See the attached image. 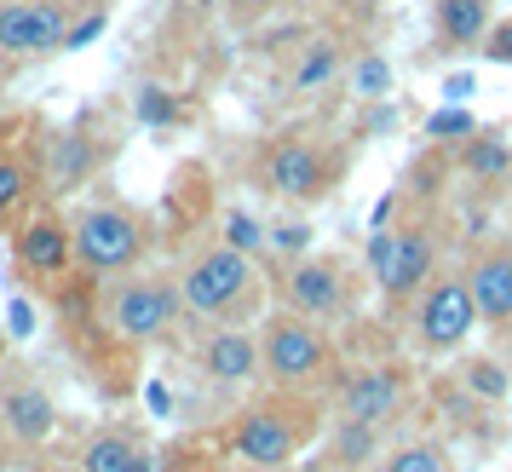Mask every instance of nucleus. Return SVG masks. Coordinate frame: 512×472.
Masks as SVG:
<instances>
[{
	"mask_svg": "<svg viewBox=\"0 0 512 472\" xmlns=\"http://www.w3.org/2000/svg\"><path fill=\"white\" fill-rule=\"evenodd\" d=\"M277 294H282V311L311 317V323H334V317H346V306H351L346 265L328 260V254H305V260L282 265Z\"/></svg>",
	"mask_w": 512,
	"mask_h": 472,
	"instance_id": "nucleus-8",
	"label": "nucleus"
},
{
	"mask_svg": "<svg viewBox=\"0 0 512 472\" xmlns=\"http://www.w3.org/2000/svg\"><path fill=\"white\" fill-rule=\"evenodd\" d=\"M173 472H225V467H213V461H185V467H173Z\"/></svg>",
	"mask_w": 512,
	"mask_h": 472,
	"instance_id": "nucleus-38",
	"label": "nucleus"
},
{
	"mask_svg": "<svg viewBox=\"0 0 512 472\" xmlns=\"http://www.w3.org/2000/svg\"><path fill=\"white\" fill-rule=\"evenodd\" d=\"M70 6L64 0H6L0 6V52L6 58H47L64 52L70 35Z\"/></svg>",
	"mask_w": 512,
	"mask_h": 472,
	"instance_id": "nucleus-10",
	"label": "nucleus"
},
{
	"mask_svg": "<svg viewBox=\"0 0 512 472\" xmlns=\"http://www.w3.org/2000/svg\"><path fill=\"white\" fill-rule=\"evenodd\" d=\"M466 288H472V306L484 317V329L507 334L512 329V242L478 248L472 265H466Z\"/></svg>",
	"mask_w": 512,
	"mask_h": 472,
	"instance_id": "nucleus-12",
	"label": "nucleus"
},
{
	"mask_svg": "<svg viewBox=\"0 0 512 472\" xmlns=\"http://www.w3.org/2000/svg\"><path fill=\"white\" fill-rule=\"evenodd\" d=\"M340 75H346V47L323 35V41H311V47L294 58V70H288V87H294L300 98H311V93H323V87H334Z\"/></svg>",
	"mask_w": 512,
	"mask_h": 472,
	"instance_id": "nucleus-18",
	"label": "nucleus"
},
{
	"mask_svg": "<svg viewBox=\"0 0 512 472\" xmlns=\"http://www.w3.org/2000/svg\"><path fill=\"white\" fill-rule=\"evenodd\" d=\"M133 121L139 127H150V133H162V127H179L185 121V104H179V93H167V87H139L133 93Z\"/></svg>",
	"mask_w": 512,
	"mask_h": 472,
	"instance_id": "nucleus-24",
	"label": "nucleus"
},
{
	"mask_svg": "<svg viewBox=\"0 0 512 472\" xmlns=\"http://www.w3.org/2000/svg\"><path fill=\"white\" fill-rule=\"evenodd\" d=\"M478 329H484V317H478V306H472L466 271L432 277V288L415 300V346H420V352L449 357V352H461Z\"/></svg>",
	"mask_w": 512,
	"mask_h": 472,
	"instance_id": "nucleus-4",
	"label": "nucleus"
},
{
	"mask_svg": "<svg viewBox=\"0 0 512 472\" xmlns=\"http://www.w3.org/2000/svg\"><path fill=\"white\" fill-rule=\"evenodd\" d=\"M24 202H29V162L12 144H0V231L24 213Z\"/></svg>",
	"mask_w": 512,
	"mask_h": 472,
	"instance_id": "nucleus-21",
	"label": "nucleus"
},
{
	"mask_svg": "<svg viewBox=\"0 0 512 472\" xmlns=\"http://www.w3.org/2000/svg\"><path fill=\"white\" fill-rule=\"evenodd\" d=\"M392 208H397V190H386V196L374 202V219H369V231H380V225H392Z\"/></svg>",
	"mask_w": 512,
	"mask_h": 472,
	"instance_id": "nucleus-36",
	"label": "nucleus"
},
{
	"mask_svg": "<svg viewBox=\"0 0 512 472\" xmlns=\"http://www.w3.org/2000/svg\"><path fill=\"white\" fill-rule=\"evenodd\" d=\"M133 472H173V467H167V455H162V449H139Z\"/></svg>",
	"mask_w": 512,
	"mask_h": 472,
	"instance_id": "nucleus-35",
	"label": "nucleus"
},
{
	"mask_svg": "<svg viewBox=\"0 0 512 472\" xmlns=\"http://www.w3.org/2000/svg\"><path fill=\"white\" fill-rule=\"evenodd\" d=\"M351 87H357V98H369V104H386V93H392V64H386V52H363V58L351 64Z\"/></svg>",
	"mask_w": 512,
	"mask_h": 472,
	"instance_id": "nucleus-26",
	"label": "nucleus"
},
{
	"mask_svg": "<svg viewBox=\"0 0 512 472\" xmlns=\"http://www.w3.org/2000/svg\"><path fill=\"white\" fill-rule=\"evenodd\" d=\"M0 432L12 444H47L58 432V403L41 386H6L0 392Z\"/></svg>",
	"mask_w": 512,
	"mask_h": 472,
	"instance_id": "nucleus-15",
	"label": "nucleus"
},
{
	"mask_svg": "<svg viewBox=\"0 0 512 472\" xmlns=\"http://www.w3.org/2000/svg\"><path fill=\"white\" fill-rule=\"evenodd\" d=\"M432 277H438V231H432L426 219H409V225H397L392 265L374 277L380 300H386V306H415L420 294L432 288Z\"/></svg>",
	"mask_w": 512,
	"mask_h": 472,
	"instance_id": "nucleus-9",
	"label": "nucleus"
},
{
	"mask_svg": "<svg viewBox=\"0 0 512 472\" xmlns=\"http://www.w3.org/2000/svg\"><path fill=\"white\" fill-rule=\"evenodd\" d=\"M443 150H426V156H420L415 167H409V190H415V196H438V185H443Z\"/></svg>",
	"mask_w": 512,
	"mask_h": 472,
	"instance_id": "nucleus-29",
	"label": "nucleus"
},
{
	"mask_svg": "<svg viewBox=\"0 0 512 472\" xmlns=\"http://www.w3.org/2000/svg\"><path fill=\"white\" fill-rule=\"evenodd\" d=\"M219 242H231V248H242V254H265V248H271V231H265V225H259L254 213H242V208H231L225 213V225H219Z\"/></svg>",
	"mask_w": 512,
	"mask_h": 472,
	"instance_id": "nucleus-27",
	"label": "nucleus"
},
{
	"mask_svg": "<svg viewBox=\"0 0 512 472\" xmlns=\"http://www.w3.org/2000/svg\"><path fill=\"white\" fill-rule=\"evenodd\" d=\"M12 254H18V265L29 277H64L75 265V231L58 213H29L12 231Z\"/></svg>",
	"mask_w": 512,
	"mask_h": 472,
	"instance_id": "nucleus-14",
	"label": "nucleus"
},
{
	"mask_svg": "<svg viewBox=\"0 0 512 472\" xmlns=\"http://www.w3.org/2000/svg\"><path fill=\"white\" fill-rule=\"evenodd\" d=\"M311 225H305V219H282V225H271V254H277V260H305V254H311Z\"/></svg>",
	"mask_w": 512,
	"mask_h": 472,
	"instance_id": "nucleus-28",
	"label": "nucleus"
},
{
	"mask_svg": "<svg viewBox=\"0 0 512 472\" xmlns=\"http://www.w3.org/2000/svg\"><path fill=\"white\" fill-rule=\"evenodd\" d=\"M461 392H472V398H484V403H507V392H512L507 363H495V357H466L461 363Z\"/></svg>",
	"mask_w": 512,
	"mask_h": 472,
	"instance_id": "nucleus-23",
	"label": "nucleus"
},
{
	"mask_svg": "<svg viewBox=\"0 0 512 472\" xmlns=\"http://www.w3.org/2000/svg\"><path fill=\"white\" fill-rule=\"evenodd\" d=\"M288 472H340L334 461H305V467H288Z\"/></svg>",
	"mask_w": 512,
	"mask_h": 472,
	"instance_id": "nucleus-37",
	"label": "nucleus"
},
{
	"mask_svg": "<svg viewBox=\"0 0 512 472\" xmlns=\"http://www.w3.org/2000/svg\"><path fill=\"white\" fill-rule=\"evenodd\" d=\"M380 472H449V449L438 438H409V444L386 449Z\"/></svg>",
	"mask_w": 512,
	"mask_h": 472,
	"instance_id": "nucleus-22",
	"label": "nucleus"
},
{
	"mask_svg": "<svg viewBox=\"0 0 512 472\" xmlns=\"http://www.w3.org/2000/svg\"><path fill=\"white\" fill-rule=\"evenodd\" d=\"M104 29H110V12H104V6H98V12H87V18H75L70 35H64V52H87Z\"/></svg>",
	"mask_w": 512,
	"mask_h": 472,
	"instance_id": "nucleus-30",
	"label": "nucleus"
},
{
	"mask_svg": "<svg viewBox=\"0 0 512 472\" xmlns=\"http://www.w3.org/2000/svg\"><path fill=\"white\" fill-rule=\"evenodd\" d=\"M139 449H144V444L133 438V432L104 426V432H93V438L81 444V472H133Z\"/></svg>",
	"mask_w": 512,
	"mask_h": 472,
	"instance_id": "nucleus-20",
	"label": "nucleus"
},
{
	"mask_svg": "<svg viewBox=\"0 0 512 472\" xmlns=\"http://www.w3.org/2000/svg\"><path fill=\"white\" fill-rule=\"evenodd\" d=\"M196 363H202V375H208L213 386H248V380L265 375V346H259L254 329L219 323V329H208V340L196 346Z\"/></svg>",
	"mask_w": 512,
	"mask_h": 472,
	"instance_id": "nucleus-11",
	"label": "nucleus"
},
{
	"mask_svg": "<svg viewBox=\"0 0 512 472\" xmlns=\"http://www.w3.org/2000/svg\"><path fill=\"white\" fill-rule=\"evenodd\" d=\"M328 461L340 472H363V467H374V461H386V455H380V426L334 421V432H328Z\"/></svg>",
	"mask_w": 512,
	"mask_h": 472,
	"instance_id": "nucleus-19",
	"label": "nucleus"
},
{
	"mask_svg": "<svg viewBox=\"0 0 512 472\" xmlns=\"http://www.w3.org/2000/svg\"><path fill=\"white\" fill-rule=\"evenodd\" d=\"M484 58H489V64H501V70H512V18H501V24L489 29Z\"/></svg>",
	"mask_w": 512,
	"mask_h": 472,
	"instance_id": "nucleus-32",
	"label": "nucleus"
},
{
	"mask_svg": "<svg viewBox=\"0 0 512 472\" xmlns=\"http://www.w3.org/2000/svg\"><path fill=\"white\" fill-rule=\"evenodd\" d=\"M403 369H392V363H380V369H357V375L340 380V392H334V403H340V421H369V426H386L403 409Z\"/></svg>",
	"mask_w": 512,
	"mask_h": 472,
	"instance_id": "nucleus-13",
	"label": "nucleus"
},
{
	"mask_svg": "<svg viewBox=\"0 0 512 472\" xmlns=\"http://www.w3.org/2000/svg\"><path fill=\"white\" fill-rule=\"evenodd\" d=\"M6 329H12V340H29V334H35V306H29L24 294L6 306Z\"/></svg>",
	"mask_w": 512,
	"mask_h": 472,
	"instance_id": "nucleus-33",
	"label": "nucleus"
},
{
	"mask_svg": "<svg viewBox=\"0 0 512 472\" xmlns=\"http://www.w3.org/2000/svg\"><path fill=\"white\" fill-rule=\"evenodd\" d=\"M75 231V265L93 271V277H121L150 254V225L144 213L116 208V202H98V208H81L70 219Z\"/></svg>",
	"mask_w": 512,
	"mask_h": 472,
	"instance_id": "nucleus-2",
	"label": "nucleus"
},
{
	"mask_svg": "<svg viewBox=\"0 0 512 472\" xmlns=\"http://www.w3.org/2000/svg\"><path fill=\"white\" fill-rule=\"evenodd\" d=\"M472 133H484V127H478V116H472L466 104H438V110L426 116V144H438V150L443 144H466Z\"/></svg>",
	"mask_w": 512,
	"mask_h": 472,
	"instance_id": "nucleus-25",
	"label": "nucleus"
},
{
	"mask_svg": "<svg viewBox=\"0 0 512 472\" xmlns=\"http://www.w3.org/2000/svg\"><path fill=\"white\" fill-rule=\"evenodd\" d=\"M259 346H265V380L282 386V392H300V386H317L334 363V346H328V329L311 323V317H294L282 311L259 329Z\"/></svg>",
	"mask_w": 512,
	"mask_h": 472,
	"instance_id": "nucleus-3",
	"label": "nucleus"
},
{
	"mask_svg": "<svg viewBox=\"0 0 512 472\" xmlns=\"http://www.w3.org/2000/svg\"><path fill=\"white\" fill-rule=\"evenodd\" d=\"M305 444V421H294L282 403H259L242 409L231 426V455L254 472H288Z\"/></svg>",
	"mask_w": 512,
	"mask_h": 472,
	"instance_id": "nucleus-7",
	"label": "nucleus"
},
{
	"mask_svg": "<svg viewBox=\"0 0 512 472\" xmlns=\"http://www.w3.org/2000/svg\"><path fill=\"white\" fill-rule=\"evenodd\" d=\"M432 29H438V41L443 47H484L489 41V29H495V6L489 0H438L432 6Z\"/></svg>",
	"mask_w": 512,
	"mask_h": 472,
	"instance_id": "nucleus-17",
	"label": "nucleus"
},
{
	"mask_svg": "<svg viewBox=\"0 0 512 472\" xmlns=\"http://www.w3.org/2000/svg\"><path fill=\"white\" fill-rule=\"evenodd\" d=\"M478 93V81H472V75H449V81H443V104H466V98Z\"/></svg>",
	"mask_w": 512,
	"mask_h": 472,
	"instance_id": "nucleus-34",
	"label": "nucleus"
},
{
	"mask_svg": "<svg viewBox=\"0 0 512 472\" xmlns=\"http://www.w3.org/2000/svg\"><path fill=\"white\" fill-rule=\"evenodd\" d=\"M259 173H265V190L282 202H323L340 162L328 156V144L305 139V133H282V139H271Z\"/></svg>",
	"mask_w": 512,
	"mask_h": 472,
	"instance_id": "nucleus-6",
	"label": "nucleus"
},
{
	"mask_svg": "<svg viewBox=\"0 0 512 472\" xmlns=\"http://www.w3.org/2000/svg\"><path fill=\"white\" fill-rule=\"evenodd\" d=\"M455 167L472 185H512V139L501 127H484L466 144H455Z\"/></svg>",
	"mask_w": 512,
	"mask_h": 472,
	"instance_id": "nucleus-16",
	"label": "nucleus"
},
{
	"mask_svg": "<svg viewBox=\"0 0 512 472\" xmlns=\"http://www.w3.org/2000/svg\"><path fill=\"white\" fill-rule=\"evenodd\" d=\"M179 300H185L190 317H202L213 329L219 323H248V311L259 306V260L231 248V242H208L179 271Z\"/></svg>",
	"mask_w": 512,
	"mask_h": 472,
	"instance_id": "nucleus-1",
	"label": "nucleus"
},
{
	"mask_svg": "<svg viewBox=\"0 0 512 472\" xmlns=\"http://www.w3.org/2000/svg\"><path fill=\"white\" fill-rule=\"evenodd\" d=\"M392 248H397V225H380V231H369V271H374V277L392 265Z\"/></svg>",
	"mask_w": 512,
	"mask_h": 472,
	"instance_id": "nucleus-31",
	"label": "nucleus"
},
{
	"mask_svg": "<svg viewBox=\"0 0 512 472\" xmlns=\"http://www.w3.org/2000/svg\"><path fill=\"white\" fill-rule=\"evenodd\" d=\"M179 288L167 283V277H139V271H127L110 294H104V317H110V329L121 334V340H133V346H144V340H162L167 329H173V317H179Z\"/></svg>",
	"mask_w": 512,
	"mask_h": 472,
	"instance_id": "nucleus-5",
	"label": "nucleus"
}]
</instances>
